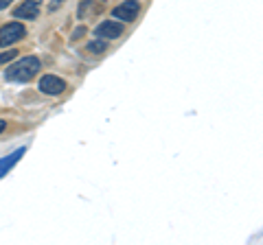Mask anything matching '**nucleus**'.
<instances>
[{"label":"nucleus","mask_w":263,"mask_h":245,"mask_svg":"<svg viewBox=\"0 0 263 245\" xmlns=\"http://www.w3.org/2000/svg\"><path fill=\"white\" fill-rule=\"evenodd\" d=\"M40 68H42L40 57L27 55V57H22V59L11 64V66L5 70V79L11 81V84H27V81H31L33 77L37 75Z\"/></svg>","instance_id":"1"},{"label":"nucleus","mask_w":263,"mask_h":245,"mask_svg":"<svg viewBox=\"0 0 263 245\" xmlns=\"http://www.w3.org/2000/svg\"><path fill=\"white\" fill-rule=\"evenodd\" d=\"M27 37V27L22 22H7L0 27V48H7V46H13L15 42Z\"/></svg>","instance_id":"2"},{"label":"nucleus","mask_w":263,"mask_h":245,"mask_svg":"<svg viewBox=\"0 0 263 245\" xmlns=\"http://www.w3.org/2000/svg\"><path fill=\"white\" fill-rule=\"evenodd\" d=\"M123 33H125V29L119 20H103L95 27V37L99 39H119Z\"/></svg>","instance_id":"3"},{"label":"nucleus","mask_w":263,"mask_h":245,"mask_svg":"<svg viewBox=\"0 0 263 245\" xmlns=\"http://www.w3.org/2000/svg\"><path fill=\"white\" fill-rule=\"evenodd\" d=\"M37 90L48 96H60L66 90V81L57 75H42L37 81Z\"/></svg>","instance_id":"4"},{"label":"nucleus","mask_w":263,"mask_h":245,"mask_svg":"<svg viewBox=\"0 0 263 245\" xmlns=\"http://www.w3.org/2000/svg\"><path fill=\"white\" fill-rule=\"evenodd\" d=\"M138 13H141V3L138 0H125L119 7H114V11H112L114 20H119V22H134Z\"/></svg>","instance_id":"5"},{"label":"nucleus","mask_w":263,"mask_h":245,"mask_svg":"<svg viewBox=\"0 0 263 245\" xmlns=\"http://www.w3.org/2000/svg\"><path fill=\"white\" fill-rule=\"evenodd\" d=\"M40 15V3L37 0H22V3L13 9L15 20H35Z\"/></svg>","instance_id":"6"},{"label":"nucleus","mask_w":263,"mask_h":245,"mask_svg":"<svg viewBox=\"0 0 263 245\" xmlns=\"http://www.w3.org/2000/svg\"><path fill=\"white\" fill-rule=\"evenodd\" d=\"M103 0H81L77 5V18L79 20H90L103 11Z\"/></svg>","instance_id":"7"},{"label":"nucleus","mask_w":263,"mask_h":245,"mask_svg":"<svg viewBox=\"0 0 263 245\" xmlns=\"http://www.w3.org/2000/svg\"><path fill=\"white\" fill-rule=\"evenodd\" d=\"M24 151H27V149H24V147H20L18 151H13V153H9V156H7V158L0 160V177H5L7 173H9V171L13 169L15 162H18V160L24 156Z\"/></svg>","instance_id":"8"},{"label":"nucleus","mask_w":263,"mask_h":245,"mask_svg":"<svg viewBox=\"0 0 263 245\" xmlns=\"http://www.w3.org/2000/svg\"><path fill=\"white\" fill-rule=\"evenodd\" d=\"M86 51L88 53H92V55H103L105 51H108V44H105V39H95V42H90L88 46H86Z\"/></svg>","instance_id":"9"},{"label":"nucleus","mask_w":263,"mask_h":245,"mask_svg":"<svg viewBox=\"0 0 263 245\" xmlns=\"http://www.w3.org/2000/svg\"><path fill=\"white\" fill-rule=\"evenodd\" d=\"M15 57H18V51H5V53H0V66H3V64H9V62H13Z\"/></svg>","instance_id":"10"},{"label":"nucleus","mask_w":263,"mask_h":245,"mask_svg":"<svg viewBox=\"0 0 263 245\" xmlns=\"http://www.w3.org/2000/svg\"><path fill=\"white\" fill-rule=\"evenodd\" d=\"M64 3H66V0H51V5H48V11H51V13H53V11H57Z\"/></svg>","instance_id":"11"},{"label":"nucleus","mask_w":263,"mask_h":245,"mask_svg":"<svg viewBox=\"0 0 263 245\" xmlns=\"http://www.w3.org/2000/svg\"><path fill=\"white\" fill-rule=\"evenodd\" d=\"M86 33H88L86 27H77V29H75V35H72V39H81V37H84Z\"/></svg>","instance_id":"12"},{"label":"nucleus","mask_w":263,"mask_h":245,"mask_svg":"<svg viewBox=\"0 0 263 245\" xmlns=\"http://www.w3.org/2000/svg\"><path fill=\"white\" fill-rule=\"evenodd\" d=\"M13 3V0H0V11H3V9H7V7H9Z\"/></svg>","instance_id":"13"},{"label":"nucleus","mask_w":263,"mask_h":245,"mask_svg":"<svg viewBox=\"0 0 263 245\" xmlns=\"http://www.w3.org/2000/svg\"><path fill=\"white\" fill-rule=\"evenodd\" d=\"M5 129H7V120H5V118H0V134H3Z\"/></svg>","instance_id":"14"}]
</instances>
